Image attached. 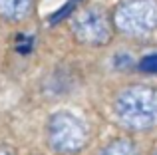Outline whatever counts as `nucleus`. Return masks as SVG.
<instances>
[{"label": "nucleus", "mask_w": 157, "mask_h": 155, "mask_svg": "<svg viewBox=\"0 0 157 155\" xmlns=\"http://www.w3.org/2000/svg\"><path fill=\"white\" fill-rule=\"evenodd\" d=\"M101 155H137V151L133 149V145L129 141H115Z\"/></svg>", "instance_id": "obj_6"}, {"label": "nucleus", "mask_w": 157, "mask_h": 155, "mask_svg": "<svg viewBox=\"0 0 157 155\" xmlns=\"http://www.w3.org/2000/svg\"><path fill=\"white\" fill-rule=\"evenodd\" d=\"M14 46H16V52H20V54H30L32 48H34V40H32L28 34L20 32V34L16 36V40H14Z\"/></svg>", "instance_id": "obj_7"}, {"label": "nucleus", "mask_w": 157, "mask_h": 155, "mask_svg": "<svg viewBox=\"0 0 157 155\" xmlns=\"http://www.w3.org/2000/svg\"><path fill=\"white\" fill-rule=\"evenodd\" d=\"M72 2H76V0H72Z\"/></svg>", "instance_id": "obj_11"}, {"label": "nucleus", "mask_w": 157, "mask_h": 155, "mask_svg": "<svg viewBox=\"0 0 157 155\" xmlns=\"http://www.w3.org/2000/svg\"><path fill=\"white\" fill-rule=\"evenodd\" d=\"M72 6H74V2H70L68 6H64L60 12H56V14L52 16V22L56 24V22H60V20H62V16H68V14H70V10H72Z\"/></svg>", "instance_id": "obj_9"}, {"label": "nucleus", "mask_w": 157, "mask_h": 155, "mask_svg": "<svg viewBox=\"0 0 157 155\" xmlns=\"http://www.w3.org/2000/svg\"><path fill=\"white\" fill-rule=\"evenodd\" d=\"M72 32L78 42L88 46H101L111 38V28L105 14L98 8H88L80 12L72 22Z\"/></svg>", "instance_id": "obj_4"}, {"label": "nucleus", "mask_w": 157, "mask_h": 155, "mask_svg": "<svg viewBox=\"0 0 157 155\" xmlns=\"http://www.w3.org/2000/svg\"><path fill=\"white\" fill-rule=\"evenodd\" d=\"M32 0H0V14L8 20H22L30 12Z\"/></svg>", "instance_id": "obj_5"}, {"label": "nucleus", "mask_w": 157, "mask_h": 155, "mask_svg": "<svg viewBox=\"0 0 157 155\" xmlns=\"http://www.w3.org/2000/svg\"><path fill=\"white\" fill-rule=\"evenodd\" d=\"M139 68H141L143 72H157V54L153 56H147V58H143L141 62H139Z\"/></svg>", "instance_id": "obj_8"}, {"label": "nucleus", "mask_w": 157, "mask_h": 155, "mask_svg": "<svg viewBox=\"0 0 157 155\" xmlns=\"http://www.w3.org/2000/svg\"><path fill=\"white\" fill-rule=\"evenodd\" d=\"M115 24L127 36H147L157 28V2L127 0L115 10Z\"/></svg>", "instance_id": "obj_3"}, {"label": "nucleus", "mask_w": 157, "mask_h": 155, "mask_svg": "<svg viewBox=\"0 0 157 155\" xmlns=\"http://www.w3.org/2000/svg\"><path fill=\"white\" fill-rule=\"evenodd\" d=\"M115 113L119 121L131 129H149L157 123V89L133 85L115 100Z\"/></svg>", "instance_id": "obj_1"}, {"label": "nucleus", "mask_w": 157, "mask_h": 155, "mask_svg": "<svg viewBox=\"0 0 157 155\" xmlns=\"http://www.w3.org/2000/svg\"><path fill=\"white\" fill-rule=\"evenodd\" d=\"M88 131L86 125L76 115L68 112L54 113L48 121V141L56 151L60 153H74L80 151L86 145Z\"/></svg>", "instance_id": "obj_2"}, {"label": "nucleus", "mask_w": 157, "mask_h": 155, "mask_svg": "<svg viewBox=\"0 0 157 155\" xmlns=\"http://www.w3.org/2000/svg\"><path fill=\"white\" fill-rule=\"evenodd\" d=\"M0 155H12V151H8V149L2 147V149H0Z\"/></svg>", "instance_id": "obj_10"}]
</instances>
